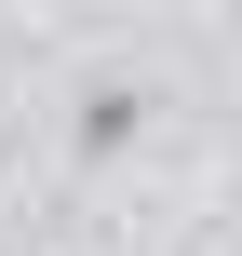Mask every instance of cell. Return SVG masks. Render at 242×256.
I'll use <instances>...</instances> for the list:
<instances>
[{
    "mask_svg": "<svg viewBox=\"0 0 242 256\" xmlns=\"http://www.w3.org/2000/svg\"><path fill=\"white\" fill-rule=\"evenodd\" d=\"M148 135H162V81L148 68H94L67 94V162H135Z\"/></svg>",
    "mask_w": 242,
    "mask_h": 256,
    "instance_id": "cell-1",
    "label": "cell"
}]
</instances>
